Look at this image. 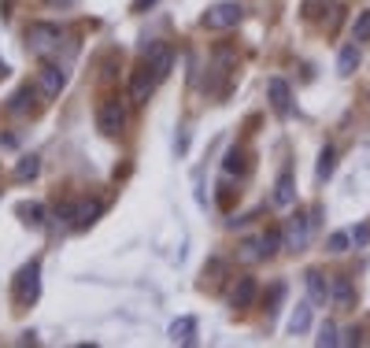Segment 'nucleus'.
I'll list each match as a JSON object with an SVG mask.
<instances>
[{"instance_id": "c756f323", "label": "nucleus", "mask_w": 370, "mask_h": 348, "mask_svg": "<svg viewBox=\"0 0 370 348\" xmlns=\"http://www.w3.org/2000/svg\"><path fill=\"white\" fill-rule=\"evenodd\" d=\"M149 4H156V0H134V11H144Z\"/></svg>"}, {"instance_id": "7c9ffc66", "label": "nucleus", "mask_w": 370, "mask_h": 348, "mask_svg": "<svg viewBox=\"0 0 370 348\" xmlns=\"http://www.w3.org/2000/svg\"><path fill=\"white\" fill-rule=\"evenodd\" d=\"M48 4H59V8H67V4H74V0H48Z\"/></svg>"}, {"instance_id": "393cba45", "label": "nucleus", "mask_w": 370, "mask_h": 348, "mask_svg": "<svg viewBox=\"0 0 370 348\" xmlns=\"http://www.w3.org/2000/svg\"><path fill=\"white\" fill-rule=\"evenodd\" d=\"M241 256H245V259H260V256H263V248L255 245V241H245V245H241Z\"/></svg>"}, {"instance_id": "b1692460", "label": "nucleus", "mask_w": 370, "mask_h": 348, "mask_svg": "<svg viewBox=\"0 0 370 348\" xmlns=\"http://www.w3.org/2000/svg\"><path fill=\"white\" fill-rule=\"evenodd\" d=\"M348 241H352V234H333V237H330V252H345Z\"/></svg>"}, {"instance_id": "dca6fc26", "label": "nucleus", "mask_w": 370, "mask_h": 348, "mask_svg": "<svg viewBox=\"0 0 370 348\" xmlns=\"http://www.w3.org/2000/svg\"><path fill=\"white\" fill-rule=\"evenodd\" d=\"M308 326H311V308L308 304H296L293 319H289V330H293V334H303Z\"/></svg>"}, {"instance_id": "423d86ee", "label": "nucleus", "mask_w": 370, "mask_h": 348, "mask_svg": "<svg viewBox=\"0 0 370 348\" xmlns=\"http://www.w3.org/2000/svg\"><path fill=\"white\" fill-rule=\"evenodd\" d=\"M37 263H30V267L19 271V278H15V301L19 304H34L37 301Z\"/></svg>"}, {"instance_id": "cd10ccee", "label": "nucleus", "mask_w": 370, "mask_h": 348, "mask_svg": "<svg viewBox=\"0 0 370 348\" xmlns=\"http://www.w3.org/2000/svg\"><path fill=\"white\" fill-rule=\"evenodd\" d=\"M222 167H226V174L241 171V152H237V148H230V156H226V163H222Z\"/></svg>"}, {"instance_id": "2eb2a0df", "label": "nucleus", "mask_w": 370, "mask_h": 348, "mask_svg": "<svg viewBox=\"0 0 370 348\" xmlns=\"http://www.w3.org/2000/svg\"><path fill=\"white\" fill-rule=\"evenodd\" d=\"M333 304L341 308V311L352 308V281H348V278H337V281H333Z\"/></svg>"}, {"instance_id": "f257e3e1", "label": "nucleus", "mask_w": 370, "mask_h": 348, "mask_svg": "<svg viewBox=\"0 0 370 348\" xmlns=\"http://www.w3.org/2000/svg\"><path fill=\"white\" fill-rule=\"evenodd\" d=\"M59 38H63V30L59 26H52V23H34L26 30V45H30V52H48L52 45H59Z\"/></svg>"}, {"instance_id": "9d476101", "label": "nucleus", "mask_w": 370, "mask_h": 348, "mask_svg": "<svg viewBox=\"0 0 370 348\" xmlns=\"http://www.w3.org/2000/svg\"><path fill=\"white\" fill-rule=\"evenodd\" d=\"M100 211H104L100 201H93V204H78V208L71 211V226H74V230H86V226H93L96 219H100Z\"/></svg>"}, {"instance_id": "aec40b11", "label": "nucleus", "mask_w": 370, "mask_h": 348, "mask_svg": "<svg viewBox=\"0 0 370 348\" xmlns=\"http://www.w3.org/2000/svg\"><path fill=\"white\" fill-rule=\"evenodd\" d=\"M333 167H337V152L333 148H323V156H318V181H326L333 174Z\"/></svg>"}, {"instance_id": "6e6552de", "label": "nucleus", "mask_w": 370, "mask_h": 348, "mask_svg": "<svg viewBox=\"0 0 370 348\" xmlns=\"http://www.w3.org/2000/svg\"><path fill=\"white\" fill-rule=\"evenodd\" d=\"M267 93H270V104H274V111H278V115H289V108H293V93H289V82H285V78H270Z\"/></svg>"}, {"instance_id": "4468645a", "label": "nucleus", "mask_w": 370, "mask_h": 348, "mask_svg": "<svg viewBox=\"0 0 370 348\" xmlns=\"http://www.w3.org/2000/svg\"><path fill=\"white\" fill-rule=\"evenodd\" d=\"M356 67H359V45L341 48V56H337V71H341V74H352Z\"/></svg>"}, {"instance_id": "412c9836", "label": "nucleus", "mask_w": 370, "mask_h": 348, "mask_svg": "<svg viewBox=\"0 0 370 348\" xmlns=\"http://www.w3.org/2000/svg\"><path fill=\"white\" fill-rule=\"evenodd\" d=\"M19 215H26V223H30V226H37V230L45 226V208H41V204H23Z\"/></svg>"}, {"instance_id": "f03ea898", "label": "nucleus", "mask_w": 370, "mask_h": 348, "mask_svg": "<svg viewBox=\"0 0 370 348\" xmlns=\"http://www.w3.org/2000/svg\"><path fill=\"white\" fill-rule=\"evenodd\" d=\"M144 63H149V67H152L156 82H163V78H167V71H170V63H174V52H170V45H163V41H156V45H144Z\"/></svg>"}, {"instance_id": "f3484780", "label": "nucleus", "mask_w": 370, "mask_h": 348, "mask_svg": "<svg viewBox=\"0 0 370 348\" xmlns=\"http://www.w3.org/2000/svg\"><path fill=\"white\" fill-rule=\"evenodd\" d=\"M170 334H174V341L192 344V337H197V322H192V319H182V322H174V326H170Z\"/></svg>"}, {"instance_id": "0eeeda50", "label": "nucleus", "mask_w": 370, "mask_h": 348, "mask_svg": "<svg viewBox=\"0 0 370 348\" xmlns=\"http://www.w3.org/2000/svg\"><path fill=\"white\" fill-rule=\"evenodd\" d=\"M156 86H159V82H156L152 67L144 63V67H137L134 78H130V101H134V104H144V101H149V93H152Z\"/></svg>"}, {"instance_id": "f8f14e48", "label": "nucleus", "mask_w": 370, "mask_h": 348, "mask_svg": "<svg viewBox=\"0 0 370 348\" xmlns=\"http://www.w3.org/2000/svg\"><path fill=\"white\" fill-rule=\"evenodd\" d=\"M59 89H63V71L52 67V63H48V67H41V93H45V96H56Z\"/></svg>"}, {"instance_id": "1a4fd4ad", "label": "nucleus", "mask_w": 370, "mask_h": 348, "mask_svg": "<svg viewBox=\"0 0 370 348\" xmlns=\"http://www.w3.org/2000/svg\"><path fill=\"white\" fill-rule=\"evenodd\" d=\"M303 281H308V296H311L315 304H326L330 296H333V286L326 281L323 271H308V274H303Z\"/></svg>"}, {"instance_id": "bb28decb", "label": "nucleus", "mask_w": 370, "mask_h": 348, "mask_svg": "<svg viewBox=\"0 0 370 348\" xmlns=\"http://www.w3.org/2000/svg\"><path fill=\"white\" fill-rule=\"evenodd\" d=\"M318 344H337V330L326 322L323 330H318Z\"/></svg>"}, {"instance_id": "7ed1b4c3", "label": "nucleus", "mask_w": 370, "mask_h": 348, "mask_svg": "<svg viewBox=\"0 0 370 348\" xmlns=\"http://www.w3.org/2000/svg\"><path fill=\"white\" fill-rule=\"evenodd\" d=\"M96 126H100L104 134H119V130L126 126V108L115 101V96L100 104V111H96Z\"/></svg>"}, {"instance_id": "39448f33", "label": "nucleus", "mask_w": 370, "mask_h": 348, "mask_svg": "<svg viewBox=\"0 0 370 348\" xmlns=\"http://www.w3.org/2000/svg\"><path fill=\"white\" fill-rule=\"evenodd\" d=\"M308 241H311V219L303 211H296L293 219L285 223V245L289 248H308Z\"/></svg>"}, {"instance_id": "ddd939ff", "label": "nucleus", "mask_w": 370, "mask_h": 348, "mask_svg": "<svg viewBox=\"0 0 370 348\" xmlns=\"http://www.w3.org/2000/svg\"><path fill=\"white\" fill-rule=\"evenodd\" d=\"M293 174L289 171H282V178H278V186H274V204L278 208H285V204H293Z\"/></svg>"}, {"instance_id": "a211bd4d", "label": "nucleus", "mask_w": 370, "mask_h": 348, "mask_svg": "<svg viewBox=\"0 0 370 348\" xmlns=\"http://www.w3.org/2000/svg\"><path fill=\"white\" fill-rule=\"evenodd\" d=\"M282 241H285V234H282V230H267V234L260 237V248H263V256H274L278 248H282Z\"/></svg>"}, {"instance_id": "c85d7f7f", "label": "nucleus", "mask_w": 370, "mask_h": 348, "mask_svg": "<svg viewBox=\"0 0 370 348\" xmlns=\"http://www.w3.org/2000/svg\"><path fill=\"white\" fill-rule=\"evenodd\" d=\"M345 344H359V330H348V334H345Z\"/></svg>"}, {"instance_id": "9b49d317", "label": "nucleus", "mask_w": 370, "mask_h": 348, "mask_svg": "<svg viewBox=\"0 0 370 348\" xmlns=\"http://www.w3.org/2000/svg\"><path fill=\"white\" fill-rule=\"evenodd\" d=\"M255 301V278H237V286L230 289V304L233 308H248Z\"/></svg>"}, {"instance_id": "5701e85b", "label": "nucleus", "mask_w": 370, "mask_h": 348, "mask_svg": "<svg viewBox=\"0 0 370 348\" xmlns=\"http://www.w3.org/2000/svg\"><path fill=\"white\" fill-rule=\"evenodd\" d=\"M370 241V226H356V230H352V245H356V248H363Z\"/></svg>"}, {"instance_id": "4be33fe9", "label": "nucleus", "mask_w": 370, "mask_h": 348, "mask_svg": "<svg viewBox=\"0 0 370 348\" xmlns=\"http://www.w3.org/2000/svg\"><path fill=\"white\" fill-rule=\"evenodd\" d=\"M37 167H41L37 156H26V159L19 163V167H15V178H34V174H37Z\"/></svg>"}, {"instance_id": "6ab92c4d", "label": "nucleus", "mask_w": 370, "mask_h": 348, "mask_svg": "<svg viewBox=\"0 0 370 348\" xmlns=\"http://www.w3.org/2000/svg\"><path fill=\"white\" fill-rule=\"evenodd\" d=\"M352 41H356V45L370 41V11H359V19H356V26H352Z\"/></svg>"}, {"instance_id": "a878e982", "label": "nucleus", "mask_w": 370, "mask_h": 348, "mask_svg": "<svg viewBox=\"0 0 370 348\" xmlns=\"http://www.w3.org/2000/svg\"><path fill=\"white\" fill-rule=\"evenodd\" d=\"M30 96H34V93H30V89H19V93L11 96V111H23V108H26V101H30Z\"/></svg>"}, {"instance_id": "20e7f679", "label": "nucleus", "mask_w": 370, "mask_h": 348, "mask_svg": "<svg viewBox=\"0 0 370 348\" xmlns=\"http://www.w3.org/2000/svg\"><path fill=\"white\" fill-rule=\"evenodd\" d=\"M241 23V8L237 4H215V8H207L204 11V26L207 30H226V26H237Z\"/></svg>"}]
</instances>
